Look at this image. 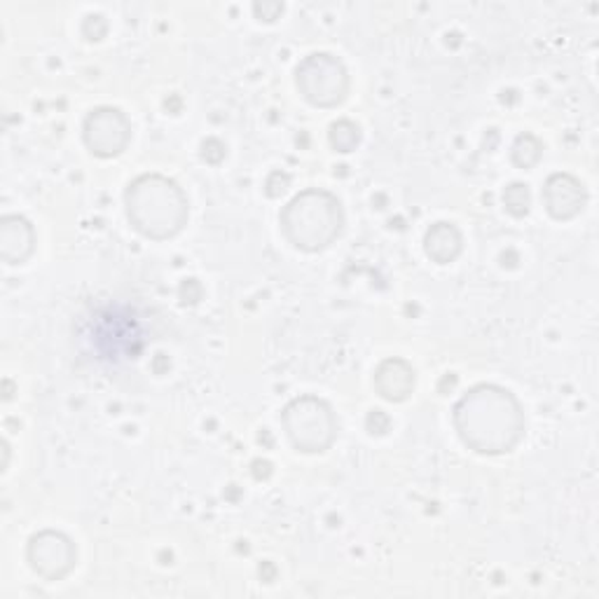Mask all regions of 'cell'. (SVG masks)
Returning <instances> with one entry per match:
<instances>
[{"mask_svg":"<svg viewBox=\"0 0 599 599\" xmlns=\"http://www.w3.org/2000/svg\"><path fill=\"white\" fill-rule=\"evenodd\" d=\"M29 567L47 584L64 580L78 565V548L64 532L43 530L31 536L26 546Z\"/></svg>","mask_w":599,"mask_h":599,"instance_id":"obj_6","label":"cell"},{"mask_svg":"<svg viewBox=\"0 0 599 599\" xmlns=\"http://www.w3.org/2000/svg\"><path fill=\"white\" fill-rule=\"evenodd\" d=\"M503 206L505 211L515 218H524L532 209V193L524 183H511L503 190Z\"/></svg>","mask_w":599,"mask_h":599,"instance_id":"obj_15","label":"cell"},{"mask_svg":"<svg viewBox=\"0 0 599 599\" xmlns=\"http://www.w3.org/2000/svg\"><path fill=\"white\" fill-rule=\"evenodd\" d=\"M295 85L300 97L314 108H337L349 97L347 66L328 52H314L305 56L295 68Z\"/></svg>","mask_w":599,"mask_h":599,"instance_id":"obj_5","label":"cell"},{"mask_svg":"<svg viewBox=\"0 0 599 599\" xmlns=\"http://www.w3.org/2000/svg\"><path fill=\"white\" fill-rule=\"evenodd\" d=\"M288 185H291V176L288 174H281V172H274L270 174L268 183H265V190L270 197H281L286 190H288Z\"/></svg>","mask_w":599,"mask_h":599,"instance_id":"obj_18","label":"cell"},{"mask_svg":"<svg viewBox=\"0 0 599 599\" xmlns=\"http://www.w3.org/2000/svg\"><path fill=\"white\" fill-rule=\"evenodd\" d=\"M543 157V143L534 134H520L513 143L511 160L518 168H534Z\"/></svg>","mask_w":599,"mask_h":599,"instance_id":"obj_14","label":"cell"},{"mask_svg":"<svg viewBox=\"0 0 599 599\" xmlns=\"http://www.w3.org/2000/svg\"><path fill=\"white\" fill-rule=\"evenodd\" d=\"M253 12L260 17V19H265V22H274V19H279V14L284 12V6L281 3H255L253 6Z\"/></svg>","mask_w":599,"mask_h":599,"instance_id":"obj_19","label":"cell"},{"mask_svg":"<svg viewBox=\"0 0 599 599\" xmlns=\"http://www.w3.org/2000/svg\"><path fill=\"white\" fill-rule=\"evenodd\" d=\"M83 139L91 155L101 160L118 157L131 143V122L120 108L99 106L85 118Z\"/></svg>","mask_w":599,"mask_h":599,"instance_id":"obj_7","label":"cell"},{"mask_svg":"<svg viewBox=\"0 0 599 599\" xmlns=\"http://www.w3.org/2000/svg\"><path fill=\"white\" fill-rule=\"evenodd\" d=\"M291 445L305 455H322L337 438V417L333 407L318 396L293 399L281 412Z\"/></svg>","mask_w":599,"mask_h":599,"instance_id":"obj_4","label":"cell"},{"mask_svg":"<svg viewBox=\"0 0 599 599\" xmlns=\"http://www.w3.org/2000/svg\"><path fill=\"white\" fill-rule=\"evenodd\" d=\"M543 204L555 220H571L584 214L588 204V190L571 174H553L543 185Z\"/></svg>","mask_w":599,"mask_h":599,"instance_id":"obj_9","label":"cell"},{"mask_svg":"<svg viewBox=\"0 0 599 599\" xmlns=\"http://www.w3.org/2000/svg\"><path fill=\"white\" fill-rule=\"evenodd\" d=\"M417 386V374L405 359H386L374 370V389L389 403H403Z\"/></svg>","mask_w":599,"mask_h":599,"instance_id":"obj_10","label":"cell"},{"mask_svg":"<svg viewBox=\"0 0 599 599\" xmlns=\"http://www.w3.org/2000/svg\"><path fill=\"white\" fill-rule=\"evenodd\" d=\"M106 31H108V24H106V19L101 14L85 17L83 33H85L87 41H101V37L106 35Z\"/></svg>","mask_w":599,"mask_h":599,"instance_id":"obj_16","label":"cell"},{"mask_svg":"<svg viewBox=\"0 0 599 599\" xmlns=\"http://www.w3.org/2000/svg\"><path fill=\"white\" fill-rule=\"evenodd\" d=\"M202 157L209 164H220L225 160V145L218 139H206L202 143Z\"/></svg>","mask_w":599,"mask_h":599,"instance_id":"obj_17","label":"cell"},{"mask_svg":"<svg viewBox=\"0 0 599 599\" xmlns=\"http://www.w3.org/2000/svg\"><path fill=\"white\" fill-rule=\"evenodd\" d=\"M94 342L99 347L101 359H134L141 349V330L129 316L120 312H108L99 316V330H94Z\"/></svg>","mask_w":599,"mask_h":599,"instance_id":"obj_8","label":"cell"},{"mask_svg":"<svg viewBox=\"0 0 599 599\" xmlns=\"http://www.w3.org/2000/svg\"><path fill=\"white\" fill-rule=\"evenodd\" d=\"M124 211L139 235L166 241L185 230L190 202L176 181L162 174H143L127 185Z\"/></svg>","mask_w":599,"mask_h":599,"instance_id":"obj_2","label":"cell"},{"mask_svg":"<svg viewBox=\"0 0 599 599\" xmlns=\"http://www.w3.org/2000/svg\"><path fill=\"white\" fill-rule=\"evenodd\" d=\"M279 222L297 251L322 253L340 239L345 230V211L333 193L309 187L284 206Z\"/></svg>","mask_w":599,"mask_h":599,"instance_id":"obj_3","label":"cell"},{"mask_svg":"<svg viewBox=\"0 0 599 599\" xmlns=\"http://www.w3.org/2000/svg\"><path fill=\"white\" fill-rule=\"evenodd\" d=\"M328 139H330L333 150L347 155V153H353V150L361 145V129L351 120H337L330 124Z\"/></svg>","mask_w":599,"mask_h":599,"instance_id":"obj_13","label":"cell"},{"mask_svg":"<svg viewBox=\"0 0 599 599\" xmlns=\"http://www.w3.org/2000/svg\"><path fill=\"white\" fill-rule=\"evenodd\" d=\"M35 251V230L24 216L0 220V258L8 265H24Z\"/></svg>","mask_w":599,"mask_h":599,"instance_id":"obj_11","label":"cell"},{"mask_svg":"<svg viewBox=\"0 0 599 599\" xmlns=\"http://www.w3.org/2000/svg\"><path fill=\"white\" fill-rule=\"evenodd\" d=\"M455 428L476 455H509L524 436V410L513 391L499 384H476L455 405Z\"/></svg>","mask_w":599,"mask_h":599,"instance_id":"obj_1","label":"cell"},{"mask_svg":"<svg viewBox=\"0 0 599 599\" xmlns=\"http://www.w3.org/2000/svg\"><path fill=\"white\" fill-rule=\"evenodd\" d=\"M424 251L436 265H449V262H455L464 251L461 230L455 222L447 220L431 225L424 237Z\"/></svg>","mask_w":599,"mask_h":599,"instance_id":"obj_12","label":"cell"}]
</instances>
